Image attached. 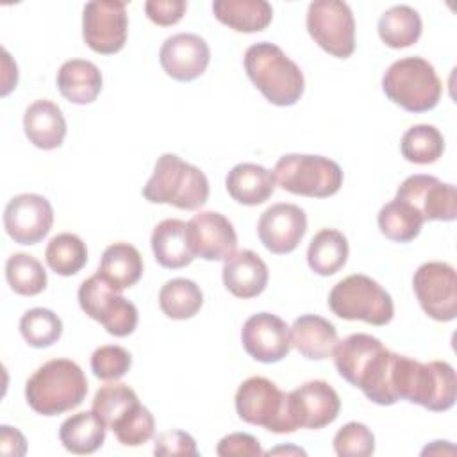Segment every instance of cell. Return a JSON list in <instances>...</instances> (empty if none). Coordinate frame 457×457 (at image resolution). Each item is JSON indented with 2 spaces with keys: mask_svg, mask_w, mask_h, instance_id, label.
Masks as SVG:
<instances>
[{
  "mask_svg": "<svg viewBox=\"0 0 457 457\" xmlns=\"http://www.w3.org/2000/svg\"><path fill=\"white\" fill-rule=\"evenodd\" d=\"M23 130L34 146L54 150L64 141L66 120L57 104L50 100H36L23 114Z\"/></svg>",
  "mask_w": 457,
  "mask_h": 457,
  "instance_id": "cell-22",
  "label": "cell"
},
{
  "mask_svg": "<svg viewBox=\"0 0 457 457\" xmlns=\"http://www.w3.org/2000/svg\"><path fill=\"white\" fill-rule=\"evenodd\" d=\"M0 452L5 457H20L27 452V441L16 427H0Z\"/></svg>",
  "mask_w": 457,
  "mask_h": 457,
  "instance_id": "cell-45",
  "label": "cell"
},
{
  "mask_svg": "<svg viewBox=\"0 0 457 457\" xmlns=\"http://www.w3.org/2000/svg\"><path fill=\"white\" fill-rule=\"evenodd\" d=\"M150 245L155 261L168 270L186 268L195 259L189 245L187 223L177 218H168L155 225Z\"/></svg>",
  "mask_w": 457,
  "mask_h": 457,
  "instance_id": "cell-23",
  "label": "cell"
},
{
  "mask_svg": "<svg viewBox=\"0 0 457 457\" xmlns=\"http://www.w3.org/2000/svg\"><path fill=\"white\" fill-rule=\"evenodd\" d=\"M45 259L54 273L61 277H71L86 266L87 248L77 234L61 232L54 236L46 245Z\"/></svg>",
  "mask_w": 457,
  "mask_h": 457,
  "instance_id": "cell-34",
  "label": "cell"
},
{
  "mask_svg": "<svg viewBox=\"0 0 457 457\" xmlns=\"http://www.w3.org/2000/svg\"><path fill=\"white\" fill-rule=\"evenodd\" d=\"M414 295L423 309L436 321L457 318V275L453 266L441 261L421 264L412 277Z\"/></svg>",
  "mask_w": 457,
  "mask_h": 457,
  "instance_id": "cell-12",
  "label": "cell"
},
{
  "mask_svg": "<svg viewBox=\"0 0 457 457\" xmlns=\"http://www.w3.org/2000/svg\"><path fill=\"white\" fill-rule=\"evenodd\" d=\"M187 2L184 0H148L145 2V12L150 21L161 27L175 25L186 14Z\"/></svg>",
  "mask_w": 457,
  "mask_h": 457,
  "instance_id": "cell-44",
  "label": "cell"
},
{
  "mask_svg": "<svg viewBox=\"0 0 457 457\" xmlns=\"http://www.w3.org/2000/svg\"><path fill=\"white\" fill-rule=\"evenodd\" d=\"M282 452H286V453H287V452H295V453H302V455H305V452H303V450H300V448H293V450H291V448H284V446L275 448V450H270V452H268V455H271V453H282Z\"/></svg>",
  "mask_w": 457,
  "mask_h": 457,
  "instance_id": "cell-46",
  "label": "cell"
},
{
  "mask_svg": "<svg viewBox=\"0 0 457 457\" xmlns=\"http://www.w3.org/2000/svg\"><path fill=\"white\" fill-rule=\"evenodd\" d=\"M216 453L220 457H259L262 455V448H261V443L257 437L250 436V434H245V432H234V434H228L225 437L220 439L218 446H216Z\"/></svg>",
  "mask_w": 457,
  "mask_h": 457,
  "instance_id": "cell-43",
  "label": "cell"
},
{
  "mask_svg": "<svg viewBox=\"0 0 457 457\" xmlns=\"http://www.w3.org/2000/svg\"><path fill=\"white\" fill-rule=\"evenodd\" d=\"M289 412L296 428L318 430L330 425L341 411L336 389L325 380H309L287 393Z\"/></svg>",
  "mask_w": 457,
  "mask_h": 457,
  "instance_id": "cell-16",
  "label": "cell"
},
{
  "mask_svg": "<svg viewBox=\"0 0 457 457\" xmlns=\"http://www.w3.org/2000/svg\"><path fill=\"white\" fill-rule=\"evenodd\" d=\"M243 64L248 79L270 104L289 107L302 98L303 73L280 46L268 41L255 43L246 48Z\"/></svg>",
  "mask_w": 457,
  "mask_h": 457,
  "instance_id": "cell-4",
  "label": "cell"
},
{
  "mask_svg": "<svg viewBox=\"0 0 457 457\" xmlns=\"http://www.w3.org/2000/svg\"><path fill=\"white\" fill-rule=\"evenodd\" d=\"M79 305L114 337H127L137 327L139 316L136 305L98 275H93L80 284Z\"/></svg>",
  "mask_w": 457,
  "mask_h": 457,
  "instance_id": "cell-10",
  "label": "cell"
},
{
  "mask_svg": "<svg viewBox=\"0 0 457 457\" xmlns=\"http://www.w3.org/2000/svg\"><path fill=\"white\" fill-rule=\"evenodd\" d=\"M334 452L339 457H368L375 452V436L364 423L350 421L336 432Z\"/></svg>",
  "mask_w": 457,
  "mask_h": 457,
  "instance_id": "cell-40",
  "label": "cell"
},
{
  "mask_svg": "<svg viewBox=\"0 0 457 457\" xmlns=\"http://www.w3.org/2000/svg\"><path fill=\"white\" fill-rule=\"evenodd\" d=\"M141 193L150 204L196 211L209 198V180L200 168L182 161L179 155L162 154Z\"/></svg>",
  "mask_w": 457,
  "mask_h": 457,
  "instance_id": "cell-5",
  "label": "cell"
},
{
  "mask_svg": "<svg viewBox=\"0 0 457 457\" xmlns=\"http://www.w3.org/2000/svg\"><path fill=\"white\" fill-rule=\"evenodd\" d=\"M55 82L62 98L77 105H86L96 100L104 80L98 66L91 61L70 59L61 64Z\"/></svg>",
  "mask_w": 457,
  "mask_h": 457,
  "instance_id": "cell-25",
  "label": "cell"
},
{
  "mask_svg": "<svg viewBox=\"0 0 457 457\" xmlns=\"http://www.w3.org/2000/svg\"><path fill=\"white\" fill-rule=\"evenodd\" d=\"M223 284L237 298H255L268 286V266L266 262L252 250L232 252L221 270Z\"/></svg>",
  "mask_w": 457,
  "mask_h": 457,
  "instance_id": "cell-21",
  "label": "cell"
},
{
  "mask_svg": "<svg viewBox=\"0 0 457 457\" xmlns=\"http://www.w3.org/2000/svg\"><path fill=\"white\" fill-rule=\"evenodd\" d=\"M105 430V425L93 411H82L62 421L59 439L68 452L87 455L104 445Z\"/></svg>",
  "mask_w": 457,
  "mask_h": 457,
  "instance_id": "cell-29",
  "label": "cell"
},
{
  "mask_svg": "<svg viewBox=\"0 0 457 457\" xmlns=\"http://www.w3.org/2000/svg\"><path fill=\"white\" fill-rule=\"evenodd\" d=\"M137 405L139 398L132 387L127 384H105L95 393L91 411L105 428L114 430V427Z\"/></svg>",
  "mask_w": 457,
  "mask_h": 457,
  "instance_id": "cell-35",
  "label": "cell"
},
{
  "mask_svg": "<svg viewBox=\"0 0 457 457\" xmlns=\"http://www.w3.org/2000/svg\"><path fill=\"white\" fill-rule=\"evenodd\" d=\"M307 32L327 54L346 59L355 50V20L348 4L314 0L307 9Z\"/></svg>",
  "mask_w": 457,
  "mask_h": 457,
  "instance_id": "cell-11",
  "label": "cell"
},
{
  "mask_svg": "<svg viewBox=\"0 0 457 457\" xmlns=\"http://www.w3.org/2000/svg\"><path fill=\"white\" fill-rule=\"evenodd\" d=\"M127 4L118 0H95L82 11V37L102 55L118 54L127 41Z\"/></svg>",
  "mask_w": 457,
  "mask_h": 457,
  "instance_id": "cell-13",
  "label": "cell"
},
{
  "mask_svg": "<svg viewBox=\"0 0 457 457\" xmlns=\"http://www.w3.org/2000/svg\"><path fill=\"white\" fill-rule=\"evenodd\" d=\"M395 391L398 400L418 403L432 412L448 411L457 398L455 370L445 361L420 362L398 353Z\"/></svg>",
  "mask_w": 457,
  "mask_h": 457,
  "instance_id": "cell-2",
  "label": "cell"
},
{
  "mask_svg": "<svg viewBox=\"0 0 457 457\" xmlns=\"http://www.w3.org/2000/svg\"><path fill=\"white\" fill-rule=\"evenodd\" d=\"M327 303L341 320H359L375 327L387 325L395 314L391 295L377 280L362 273L339 280L328 293Z\"/></svg>",
  "mask_w": 457,
  "mask_h": 457,
  "instance_id": "cell-7",
  "label": "cell"
},
{
  "mask_svg": "<svg viewBox=\"0 0 457 457\" xmlns=\"http://www.w3.org/2000/svg\"><path fill=\"white\" fill-rule=\"evenodd\" d=\"M386 96L409 112L432 111L441 98L443 86L434 66L418 55L395 61L382 77Z\"/></svg>",
  "mask_w": 457,
  "mask_h": 457,
  "instance_id": "cell-6",
  "label": "cell"
},
{
  "mask_svg": "<svg viewBox=\"0 0 457 457\" xmlns=\"http://www.w3.org/2000/svg\"><path fill=\"white\" fill-rule=\"evenodd\" d=\"M241 343L252 359L264 364L278 362L291 352L289 327L277 314L257 312L245 321Z\"/></svg>",
  "mask_w": 457,
  "mask_h": 457,
  "instance_id": "cell-18",
  "label": "cell"
},
{
  "mask_svg": "<svg viewBox=\"0 0 457 457\" xmlns=\"http://www.w3.org/2000/svg\"><path fill=\"white\" fill-rule=\"evenodd\" d=\"M20 334L32 348H48L59 341L62 334L61 318L45 307H34L20 318Z\"/></svg>",
  "mask_w": 457,
  "mask_h": 457,
  "instance_id": "cell-38",
  "label": "cell"
},
{
  "mask_svg": "<svg viewBox=\"0 0 457 457\" xmlns=\"http://www.w3.org/2000/svg\"><path fill=\"white\" fill-rule=\"evenodd\" d=\"M211 50L204 37L180 32L168 37L159 50V62L168 77L179 82L198 79L209 66Z\"/></svg>",
  "mask_w": 457,
  "mask_h": 457,
  "instance_id": "cell-20",
  "label": "cell"
},
{
  "mask_svg": "<svg viewBox=\"0 0 457 457\" xmlns=\"http://www.w3.org/2000/svg\"><path fill=\"white\" fill-rule=\"evenodd\" d=\"M189 245L195 257L205 261H225L236 252L237 234L221 212L202 211L187 221Z\"/></svg>",
  "mask_w": 457,
  "mask_h": 457,
  "instance_id": "cell-19",
  "label": "cell"
},
{
  "mask_svg": "<svg viewBox=\"0 0 457 457\" xmlns=\"http://www.w3.org/2000/svg\"><path fill=\"white\" fill-rule=\"evenodd\" d=\"M212 12L220 23L243 34L268 29L273 18V9L266 0H216Z\"/></svg>",
  "mask_w": 457,
  "mask_h": 457,
  "instance_id": "cell-28",
  "label": "cell"
},
{
  "mask_svg": "<svg viewBox=\"0 0 457 457\" xmlns=\"http://www.w3.org/2000/svg\"><path fill=\"white\" fill-rule=\"evenodd\" d=\"M291 346L298 350V353L311 361H323L332 355V350L337 343L336 327L316 314H303L295 320L289 327Z\"/></svg>",
  "mask_w": 457,
  "mask_h": 457,
  "instance_id": "cell-24",
  "label": "cell"
},
{
  "mask_svg": "<svg viewBox=\"0 0 457 457\" xmlns=\"http://www.w3.org/2000/svg\"><path fill=\"white\" fill-rule=\"evenodd\" d=\"M348 259V241L343 232L336 228L320 230L309 243L307 262L309 268L321 275L330 277L337 273Z\"/></svg>",
  "mask_w": 457,
  "mask_h": 457,
  "instance_id": "cell-30",
  "label": "cell"
},
{
  "mask_svg": "<svg viewBox=\"0 0 457 457\" xmlns=\"http://www.w3.org/2000/svg\"><path fill=\"white\" fill-rule=\"evenodd\" d=\"M398 200L411 204L423 221H453L457 218V189L432 175H411L396 189Z\"/></svg>",
  "mask_w": 457,
  "mask_h": 457,
  "instance_id": "cell-14",
  "label": "cell"
},
{
  "mask_svg": "<svg viewBox=\"0 0 457 457\" xmlns=\"http://www.w3.org/2000/svg\"><path fill=\"white\" fill-rule=\"evenodd\" d=\"M154 453L161 457H170V455L196 457L198 448L191 434L184 430H166L157 434L154 441Z\"/></svg>",
  "mask_w": 457,
  "mask_h": 457,
  "instance_id": "cell-42",
  "label": "cell"
},
{
  "mask_svg": "<svg viewBox=\"0 0 457 457\" xmlns=\"http://www.w3.org/2000/svg\"><path fill=\"white\" fill-rule=\"evenodd\" d=\"M400 152L409 162L430 164L443 155L445 137L434 125H412L402 136Z\"/></svg>",
  "mask_w": 457,
  "mask_h": 457,
  "instance_id": "cell-36",
  "label": "cell"
},
{
  "mask_svg": "<svg viewBox=\"0 0 457 457\" xmlns=\"http://www.w3.org/2000/svg\"><path fill=\"white\" fill-rule=\"evenodd\" d=\"M275 184L284 191L309 198H327L343 186L341 166L323 155L286 154L273 168Z\"/></svg>",
  "mask_w": 457,
  "mask_h": 457,
  "instance_id": "cell-8",
  "label": "cell"
},
{
  "mask_svg": "<svg viewBox=\"0 0 457 457\" xmlns=\"http://www.w3.org/2000/svg\"><path fill=\"white\" fill-rule=\"evenodd\" d=\"M154 430L155 420L152 412L139 403L114 427L112 432L123 446H141L154 437Z\"/></svg>",
  "mask_w": 457,
  "mask_h": 457,
  "instance_id": "cell-39",
  "label": "cell"
},
{
  "mask_svg": "<svg viewBox=\"0 0 457 457\" xmlns=\"http://www.w3.org/2000/svg\"><path fill=\"white\" fill-rule=\"evenodd\" d=\"M380 232L395 243H409L421 232V214L403 200H391L386 204L377 216Z\"/></svg>",
  "mask_w": 457,
  "mask_h": 457,
  "instance_id": "cell-32",
  "label": "cell"
},
{
  "mask_svg": "<svg viewBox=\"0 0 457 457\" xmlns=\"http://www.w3.org/2000/svg\"><path fill=\"white\" fill-rule=\"evenodd\" d=\"M96 275L116 291L132 287L143 275L139 250L123 241L109 245L102 253Z\"/></svg>",
  "mask_w": 457,
  "mask_h": 457,
  "instance_id": "cell-27",
  "label": "cell"
},
{
  "mask_svg": "<svg viewBox=\"0 0 457 457\" xmlns=\"http://www.w3.org/2000/svg\"><path fill=\"white\" fill-rule=\"evenodd\" d=\"M236 412L250 425L262 427L275 434H291L296 430L289 396L266 377H250L236 391Z\"/></svg>",
  "mask_w": 457,
  "mask_h": 457,
  "instance_id": "cell-9",
  "label": "cell"
},
{
  "mask_svg": "<svg viewBox=\"0 0 457 457\" xmlns=\"http://www.w3.org/2000/svg\"><path fill=\"white\" fill-rule=\"evenodd\" d=\"M5 278L11 289L21 296H36L46 287L43 264L29 253H12L5 262Z\"/></svg>",
  "mask_w": 457,
  "mask_h": 457,
  "instance_id": "cell-37",
  "label": "cell"
},
{
  "mask_svg": "<svg viewBox=\"0 0 457 457\" xmlns=\"http://www.w3.org/2000/svg\"><path fill=\"white\" fill-rule=\"evenodd\" d=\"M132 366V355L129 350L118 345H104L91 355V370L100 380H118Z\"/></svg>",
  "mask_w": 457,
  "mask_h": 457,
  "instance_id": "cell-41",
  "label": "cell"
},
{
  "mask_svg": "<svg viewBox=\"0 0 457 457\" xmlns=\"http://www.w3.org/2000/svg\"><path fill=\"white\" fill-rule=\"evenodd\" d=\"M421 18L409 5H393L378 18V36L389 48L412 46L421 36Z\"/></svg>",
  "mask_w": 457,
  "mask_h": 457,
  "instance_id": "cell-31",
  "label": "cell"
},
{
  "mask_svg": "<svg viewBox=\"0 0 457 457\" xmlns=\"http://www.w3.org/2000/svg\"><path fill=\"white\" fill-rule=\"evenodd\" d=\"M305 232L307 214L295 204H273L261 214L257 221L261 243L275 255H284L296 250Z\"/></svg>",
  "mask_w": 457,
  "mask_h": 457,
  "instance_id": "cell-17",
  "label": "cell"
},
{
  "mask_svg": "<svg viewBox=\"0 0 457 457\" xmlns=\"http://www.w3.org/2000/svg\"><path fill=\"white\" fill-rule=\"evenodd\" d=\"M232 200L243 205L264 204L275 191V179L270 170L255 162L236 164L225 179Z\"/></svg>",
  "mask_w": 457,
  "mask_h": 457,
  "instance_id": "cell-26",
  "label": "cell"
},
{
  "mask_svg": "<svg viewBox=\"0 0 457 457\" xmlns=\"http://www.w3.org/2000/svg\"><path fill=\"white\" fill-rule=\"evenodd\" d=\"M87 395L82 368L70 359H52L39 366L25 384L29 407L43 416H57L79 407Z\"/></svg>",
  "mask_w": 457,
  "mask_h": 457,
  "instance_id": "cell-3",
  "label": "cell"
},
{
  "mask_svg": "<svg viewBox=\"0 0 457 457\" xmlns=\"http://www.w3.org/2000/svg\"><path fill=\"white\" fill-rule=\"evenodd\" d=\"M337 373L353 387H359L377 405L398 402L395 393V366L398 353L387 350L380 339L370 334H350L332 350Z\"/></svg>",
  "mask_w": 457,
  "mask_h": 457,
  "instance_id": "cell-1",
  "label": "cell"
},
{
  "mask_svg": "<svg viewBox=\"0 0 457 457\" xmlns=\"http://www.w3.org/2000/svg\"><path fill=\"white\" fill-rule=\"evenodd\" d=\"M52 225L54 209L43 195H16L4 209L5 232L18 245L39 243L50 232Z\"/></svg>",
  "mask_w": 457,
  "mask_h": 457,
  "instance_id": "cell-15",
  "label": "cell"
},
{
  "mask_svg": "<svg viewBox=\"0 0 457 457\" xmlns=\"http://www.w3.org/2000/svg\"><path fill=\"white\" fill-rule=\"evenodd\" d=\"M202 305V289L189 278H171L159 291V307L171 320H189Z\"/></svg>",
  "mask_w": 457,
  "mask_h": 457,
  "instance_id": "cell-33",
  "label": "cell"
}]
</instances>
